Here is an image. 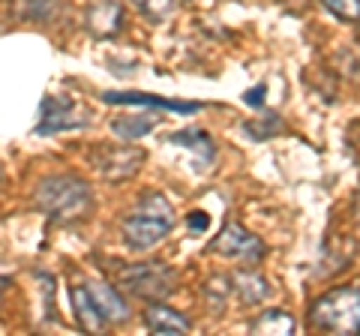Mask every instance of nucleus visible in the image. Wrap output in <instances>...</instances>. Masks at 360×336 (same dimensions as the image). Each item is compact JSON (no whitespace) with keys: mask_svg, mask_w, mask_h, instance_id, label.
<instances>
[{"mask_svg":"<svg viewBox=\"0 0 360 336\" xmlns=\"http://www.w3.org/2000/svg\"><path fill=\"white\" fill-rule=\"evenodd\" d=\"M33 205L49 219L60 222V226H72V222H82L94 210V195H90V186L82 177L51 174L37 183Z\"/></svg>","mask_w":360,"mask_h":336,"instance_id":"nucleus-1","label":"nucleus"},{"mask_svg":"<svg viewBox=\"0 0 360 336\" xmlns=\"http://www.w3.org/2000/svg\"><path fill=\"white\" fill-rule=\"evenodd\" d=\"M174 228V207L162 193H144L139 207L123 219V240L132 250H150Z\"/></svg>","mask_w":360,"mask_h":336,"instance_id":"nucleus-2","label":"nucleus"},{"mask_svg":"<svg viewBox=\"0 0 360 336\" xmlns=\"http://www.w3.org/2000/svg\"><path fill=\"white\" fill-rule=\"evenodd\" d=\"M309 324L328 333H360V285L333 288L309 309Z\"/></svg>","mask_w":360,"mask_h":336,"instance_id":"nucleus-3","label":"nucleus"},{"mask_svg":"<svg viewBox=\"0 0 360 336\" xmlns=\"http://www.w3.org/2000/svg\"><path fill=\"white\" fill-rule=\"evenodd\" d=\"M120 285L129 291L132 297L141 300H165L177 285V273L168 264L148 261V264H132L120 271Z\"/></svg>","mask_w":360,"mask_h":336,"instance_id":"nucleus-4","label":"nucleus"},{"mask_svg":"<svg viewBox=\"0 0 360 336\" xmlns=\"http://www.w3.org/2000/svg\"><path fill=\"white\" fill-rule=\"evenodd\" d=\"M144 165V150L135 148V144H103L94 153V168L99 172V177H105L111 183L129 181V177Z\"/></svg>","mask_w":360,"mask_h":336,"instance_id":"nucleus-5","label":"nucleus"},{"mask_svg":"<svg viewBox=\"0 0 360 336\" xmlns=\"http://www.w3.org/2000/svg\"><path fill=\"white\" fill-rule=\"evenodd\" d=\"M90 123V115L84 105L72 103L70 96H45L37 132L49 136V132H66V129H82Z\"/></svg>","mask_w":360,"mask_h":336,"instance_id":"nucleus-6","label":"nucleus"},{"mask_svg":"<svg viewBox=\"0 0 360 336\" xmlns=\"http://www.w3.org/2000/svg\"><path fill=\"white\" fill-rule=\"evenodd\" d=\"M210 250L217 255H225V259H234V261H243V264H255L264 259V243L255 238L252 231H246L243 226H238V222H229L219 238H213Z\"/></svg>","mask_w":360,"mask_h":336,"instance_id":"nucleus-7","label":"nucleus"},{"mask_svg":"<svg viewBox=\"0 0 360 336\" xmlns=\"http://www.w3.org/2000/svg\"><path fill=\"white\" fill-rule=\"evenodd\" d=\"M84 25L96 39H111V37H117L123 27V9L117 0H94V4L87 6Z\"/></svg>","mask_w":360,"mask_h":336,"instance_id":"nucleus-8","label":"nucleus"},{"mask_svg":"<svg viewBox=\"0 0 360 336\" xmlns=\"http://www.w3.org/2000/svg\"><path fill=\"white\" fill-rule=\"evenodd\" d=\"M144 324H148V330L162 333V336H174V333H189V330H193L189 318L180 316V312H174L172 306H165L162 300H153V304L144 309Z\"/></svg>","mask_w":360,"mask_h":336,"instance_id":"nucleus-9","label":"nucleus"},{"mask_svg":"<svg viewBox=\"0 0 360 336\" xmlns=\"http://www.w3.org/2000/svg\"><path fill=\"white\" fill-rule=\"evenodd\" d=\"M87 291H90V297H94V304H96V309H99V316L105 318V324H123V321L129 318L127 300H123L108 283H90Z\"/></svg>","mask_w":360,"mask_h":336,"instance_id":"nucleus-10","label":"nucleus"},{"mask_svg":"<svg viewBox=\"0 0 360 336\" xmlns=\"http://www.w3.org/2000/svg\"><path fill=\"white\" fill-rule=\"evenodd\" d=\"M70 297H72V309H75L78 328H82L84 333H103L105 330V318L99 316V309L94 304V297H90L87 285H72Z\"/></svg>","mask_w":360,"mask_h":336,"instance_id":"nucleus-11","label":"nucleus"},{"mask_svg":"<svg viewBox=\"0 0 360 336\" xmlns=\"http://www.w3.org/2000/svg\"><path fill=\"white\" fill-rule=\"evenodd\" d=\"M231 291L240 297V304L258 306L270 295V285H267V279L262 273H255V271H238V273L231 276Z\"/></svg>","mask_w":360,"mask_h":336,"instance_id":"nucleus-12","label":"nucleus"},{"mask_svg":"<svg viewBox=\"0 0 360 336\" xmlns=\"http://www.w3.org/2000/svg\"><path fill=\"white\" fill-rule=\"evenodd\" d=\"M168 141L177 144V148H189V150H193L195 153V168H207L213 162V141H210L207 132H201V129H180Z\"/></svg>","mask_w":360,"mask_h":336,"instance_id":"nucleus-13","label":"nucleus"},{"mask_svg":"<svg viewBox=\"0 0 360 336\" xmlns=\"http://www.w3.org/2000/svg\"><path fill=\"white\" fill-rule=\"evenodd\" d=\"M105 103L111 105H150V108H165V111H198V103H172V99L148 96V93H105Z\"/></svg>","mask_w":360,"mask_h":336,"instance_id":"nucleus-14","label":"nucleus"},{"mask_svg":"<svg viewBox=\"0 0 360 336\" xmlns=\"http://www.w3.org/2000/svg\"><path fill=\"white\" fill-rule=\"evenodd\" d=\"M160 115H132V117H117L111 123V132L123 141H139L141 136H148L150 129H156Z\"/></svg>","mask_w":360,"mask_h":336,"instance_id":"nucleus-15","label":"nucleus"},{"mask_svg":"<svg viewBox=\"0 0 360 336\" xmlns=\"http://www.w3.org/2000/svg\"><path fill=\"white\" fill-rule=\"evenodd\" d=\"M252 333H262V336H270V333H279V336H288L295 333V318L288 316L283 309H267L262 312L255 321H252Z\"/></svg>","mask_w":360,"mask_h":336,"instance_id":"nucleus-16","label":"nucleus"},{"mask_svg":"<svg viewBox=\"0 0 360 336\" xmlns=\"http://www.w3.org/2000/svg\"><path fill=\"white\" fill-rule=\"evenodd\" d=\"M229 295H231V276L217 273V276H210V279H207L205 297H207V304H210L213 309H222V304L229 300Z\"/></svg>","mask_w":360,"mask_h":336,"instance_id":"nucleus-17","label":"nucleus"},{"mask_svg":"<svg viewBox=\"0 0 360 336\" xmlns=\"http://www.w3.org/2000/svg\"><path fill=\"white\" fill-rule=\"evenodd\" d=\"M60 0H21V15L27 21H51Z\"/></svg>","mask_w":360,"mask_h":336,"instance_id":"nucleus-18","label":"nucleus"},{"mask_svg":"<svg viewBox=\"0 0 360 336\" xmlns=\"http://www.w3.org/2000/svg\"><path fill=\"white\" fill-rule=\"evenodd\" d=\"M150 21H165L174 13V0H132Z\"/></svg>","mask_w":360,"mask_h":336,"instance_id":"nucleus-19","label":"nucleus"},{"mask_svg":"<svg viewBox=\"0 0 360 336\" xmlns=\"http://www.w3.org/2000/svg\"><path fill=\"white\" fill-rule=\"evenodd\" d=\"M321 4L342 21H357L360 18V0H321Z\"/></svg>","mask_w":360,"mask_h":336,"instance_id":"nucleus-20","label":"nucleus"},{"mask_svg":"<svg viewBox=\"0 0 360 336\" xmlns=\"http://www.w3.org/2000/svg\"><path fill=\"white\" fill-rule=\"evenodd\" d=\"M243 129L250 132L252 138L264 141V138H270V136H274V132H279V129H283V123H279V117H274V115H270V117H262V120H255V123H246Z\"/></svg>","mask_w":360,"mask_h":336,"instance_id":"nucleus-21","label":"nucleus"},{"mask_svg":"<svg viewBox=\"0 0 360 336\" xmlns=\"http://www.w3.org/2000/svg\"><path fill=\"white\" fill-rule=\"evenodd\" d=\"M243 99H246V103H250V105H262V103H264V84H258V87H252V91H250V93H246Z\"/></svg>","mask_w":360,"mask_h":336,"instance_id":"nucleus-22","label":"nucleus"},{"mask_svg":"<svg viewBox=\"0 0 360 336\" xmlns=\"http://www.w3.org/2000/svg\"><path fill=\"white\" fill-rule=\"evenodd\" d=\"M207 217H201V214H193V217H189V226H193V228H207Z\"/></svg>","mask_w":360,"mask_h":336,"instance_id":"nucleus-23","label":"nucleus"},{"mask_svg":"<svg viewBox=\"0 0 360 336\" xmlns=\"http://www.w3.org/2000/svg\"><path fill=\"white\" fill-rule=\"evenodd\" d=\"M357 42H360V18H357Z\"/></svg>","mask_w":360,"mask_h":336,"instance_id":"nucleus-24","label":"nucleus"}]
</instances>
